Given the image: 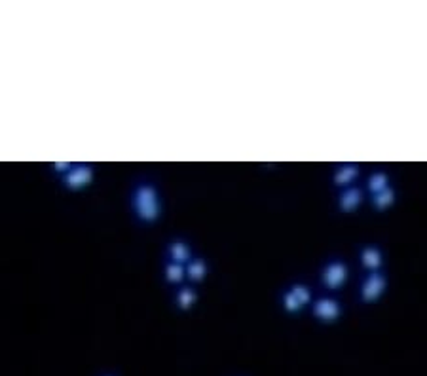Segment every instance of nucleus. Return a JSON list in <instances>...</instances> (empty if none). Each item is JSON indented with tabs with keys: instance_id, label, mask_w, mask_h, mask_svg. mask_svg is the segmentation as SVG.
<instances>
[{
	"instance_id": "dca6fc26",
	"label": "nucleus",
	"mask_w": 427,
	"mask_h": 376,
	"mask_svg": "<svg viewBox=\"0 0 427 376\" xmlns=\"http://www.w3.org/2000/svg\"><path fill=\"white\" fill-rule=\"evenodd\" d=\"M283 308L285 312H289V314H296V312L302 310V306H300L298 302H296V299L287 291V293H283Z\"/></svg>"
},
{
	"instance_id": "f03ea898",
	"label": "nucleus",
	"mask_w": 427,
	"mask_h": 376,
	"mask_svg": "<svg viewBox=\"0 0 427 376\" xmlns=\"http://www.w3.org/2000/svg\"><path fill=\"white\" fill-rule=\"evenodd\" d=\"M61 181L68 190H82L93 181V167L88 164H73L67 173L61 175Z\"/></svg>"
},
{
	"instance_id": "f257e3e1",
	"label": "nucleus",
	"mask_w": 427,
	"mask_h": 376,
	"mask_svg": "<svg viewBox=\"0 0 427 376\" xmlns=\"http://www.w3.org/2000/svg\"><path fill=\"white\" fill-rule=\"evenodd\" d=\"M131 205L141 223H156L162 215V200L156 187L150 182H142L135 188Z\"/></svg>"
},
{
	"instance_id": "f3484780",
	"label": "nucleus",
	"mask_w": 427,
	"mask_h": 376,
	"mask_svg": "<svg viewBox=\"0 0 427 376\" xmlns=\"http://www.w3.org/2000/svg\"><path fill=\"white\" fill-rule=\"evenodd\" d=\"M70 166H73V164H70V162H61V164H53V171H55V173H59V175H65L68 171V169H70Z\"/></svg>"
},
{
	"instance_id": "9d476101",
	"label": "nucleus",
	"mask_w": 427,
	"mask_h": 376,
	"mask_svg": "<svg viewBox=\"0 0 427 376\" xmlns=\"http://www.w3.org/2000/svg\"><path fill=\"white\" fill-rule=\"evenodd\" d=\"M357 177H359V167L355 166V164H345V166L338 167L336 171H334L332 181H334V185H338V187H348V185H352Z\"/></svg>"
},
{
	"instance_id": "20e7f679",
	"label": "nucleus",
	"mask_w": 427,
	"mask_h": 376,
	"mask_svg": "<svg viewBox=\"0 0 427 376\" xmlns=\"http://www.w3.org/2000/svg\"><path fill=\"white\" fill-rule=\"evenodd\" d=\"M386 289H388V278L380 272H370L361 283V301L372 304L386 293Z\"/></svg>"
},
{
	"instance_id": "7ed1b4c3",
	"label": "nucleus",
	"mask_w": 427,
	"mask_h": 376,
	"mask_svg": "<svg viewBox=\"0 0 427 376\" xmlns=\"http://www.w3.org/2000/svg\"><path fill=\"white\" fill-rule=\"evenodd\" d=\"M350 278V268L344 261H330L325 268H323V285L330 289V291H336L345 285V281Z\"/></svg>"
},
{
	"instance_id": "ddd939ff",
	"label": "nucleus",
	"mask_w": 427,
	"mask_h": 376,
	"mask_svg": "<svg viewBox=\"0 0 427 376\" xmlns=\"http://www.w3.org/2000/svg\"><path fill=\"white\" fill-rule=\"evenodd\" d=\"M395 203V190L391 187H388L382 192L372 196V207L378 211H386L388 207H391Z\"/></svg>"
},
{
	"instance_id": "423d86ee",
	"label": "nucleus",
	"mask_w": 427,
	"mask_h": 376,
	"mask_svg": "<svg viewBox=\"0 0 427 376\" xmlns=\"http://www.w3.org/2000/svg\"><path fill=\"white\" fill-rule=\"evenodd\" d=\"M363 203V190L359 187H348L342 190V194L338 198V207L344 213H353L359 209Z\"/></svg>"
},
{
	"instance_id": "a211bd4d",
	"label": "nucleus",
	"mask_w": 427,
	"mask_h": 376,
	"mask_svg": "<svg viewBox=\"0 0 427 376\" xmlns=\"http://www.w3.org/2000/svg\"><path fill=\"white\" fill-rule=\"evenodd\" d=\"M101 376H114V375H111V373H105V375H101Z\"/></svg>"
},
{
	"instance_id": "f8f14e48",
	"label": "nucleus",
	"mask_w": 427,
	"mask_h": 376,
	"mask_svg": "<svg viewBox=\"0 0 427 376\" xmlns=\"http://www.w3.org/2000/svg\"><path fill=\"white\" fill-rule=\"evenodd\" d=\"M198 301V294L192 287H180L177 294H175V302L180 310H190Z\"/></svg>"
},
{
	"instance_id": "1a4fd4ad",
	"label": "nucleus",
	"mask_w": 427,
	"mask_h": 376,
	"mask_svg": "<svg viewBox=\"0 0 427 376\" xmlns=\"http://www.w3.org/2000/svg\"><path fill=\"white\" fill-rule=\"evenodd\" d=\"M184 274H187V278L190 279V281H194V283H200V281H203L205 279V276H207V263L203 261V258H190L187 263V266H184Z\"/></svg>"
},
{
	"instance_id": "0eeeda50",
	"label": "nucleus",
	"mask_w": 427,
	"mask_h": 376,
	"mask_svg": "<svg viewBox=\"0 0 427 376\" xmlns=\"http://www.w3.org/2000/svg\"><path fill=\"white\" fill-rule=\"evenodd\" d=\"M359 258L363 268H367L370 272H378L383 264V253L376 245H367V247L361 249Z\"/></svg>"
},
{
	"instance_id": "2eb2a0df",
	"label": "nucleus",
	"mask_w": 427,
	"mask_h": 376,
	"mask_svg": "<svg viewBox=\"0 0 427 376\" xmlns=\"http://www.w3.org/2000/svg\"><path fill=\"white\" fill-rule=\"evenodd\" d=\"M289 293L296 299V302H298L300 306L304 308V306H307L310 302H312V291H310V287L307 285H302V283H294V285L289 289Z\"/></svg>"
},
{
	"instance_id": "9b49d317",
	"label": "nucleus",
	"mask_w": 427,
	"mask_h": 376,
	"mask_svg": "<svg viewBox=\"0 0 427 376\" xmlns=\"http://www.w3.org/2000/svg\"><path fill=\"white\" fill-rule=\"evenodd\" d=\"M388 187H390V177H388L386 171H374V173L368 177L367 188L372 196L382 192V190H386Z\"/></svg>"
},
{
	"instance_id": "39448f33",
	"label": "nucleus",
	"mask_w": 427,
	"mask_h": 376,
	"mask_svg": "<svg viewBox=\"0 0 427 376\" xmlns=\"http://www.w3.org/2000/svg\"><path fill=\"white\" fill-rule=\"evenodd\" d=\"M312 312L317 319H321L323 323H334L336 319L342 316V306L336 299H330V297H323L317 299L312 306Z\"/></svg>"
},
{
	"instance_id": "4468645a",
	"label": "nucleus",
	"mask_w": 427,
	"mask_h": 376,
	"mask_svg": "<svg viewBox=\"0 0 427 376\" xmlns=\"http://www.w3.org/2000/svg\"><path fill=\"white\" fill-rule=\"evenodd\" d=\"M164 274L165 279H167L169 283H182V279L187 278V274H184V264L171 263V261L165 264Z\"/></svg>"
},
{
	"instance_id": "6e6552de",
	"label": "nucleus",
	"mask_w": 427,
	"mask_h": 376,
	"mask_svg": "<svg viewBox=\"0 0 427 376\" xmlns=\"http://www.w3.org/2000/svg\"><path fill=\"white\" fill-rule=\"evenodd\" d=\"M167 255H169V258H171V263L184 264L192 258V249H190V245H188L187 241L177 240V241H171V243H169V247H167Z\"/></svg>"
}]
</instances>
